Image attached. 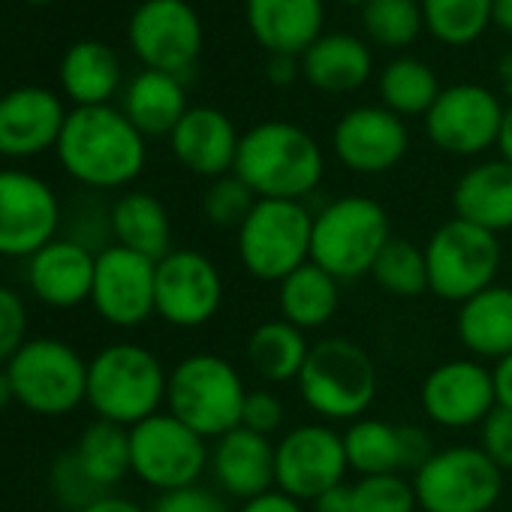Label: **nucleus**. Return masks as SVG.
Here are the masks:
<instances>
[{
	"label": "nucleus",
	"mask_w": 512,
	"mask_h": 512,
	"mask_svg": "<svg viewBox=\"0 0 512 512\" xmlns=\"http://www.w3.org/2000/svg\"><path fill=\"white\" fill-rule=\"evenodd\" d=\"M64 172L91 190H121L145 169V136L112 106H76L58 139Z\"/></svg>",
	"instance_id": "f257e3e1"
},
{
	"label": "nucleus",
	"mask_w": 512,
	"mask_h": 512,
	"mask_svg": "<svg viewBox=\"0 0 512 512\" xmlns=\"http://www.w3.org/2000/svg\"><path fill=\"white\" fill-rule=\"evenodd\" d=\"M256 199L305 202L326 172V157L317 139L290 121H263L250 127L238 142L232 169Z\"/></svg>",
	"instance_id": "f03ea898"
},
{
	"label": "nucleus",
	"mask_w": 512,
	"mask_h": 512,
	"mask_svg": "<svg viewBox=\"0 0 512 512\" xmlns=\"http://www.w3.org/2000/svg\"><path fill=\"white\" fill-rule=\"evenodd\" d=\"M169 371L142 344L118 341L88 362V407L97 419L133 428L166 407Z\"/></svg>",
	"instance_id": "7ed1b4c3"
},
{
	"label": "nucleus",
	"mask_w": 512,
	"mask_h": 512,
	"mask_svg": "<svg viewBox=\"0 0 512 512\" xmlns=\"http://www.w3.org/2000/svg\"><path fill=\"white\" fill-rule=\"evenodd\" d=\"M305 407L329 425L368 416L377 401V365L368 350L350 338H323L311 344L308 362L296 380Z\"/></svg>",
	"instance_id": "20e7f679"
},
{
	"label": "nucleus",
	"mask_w": 512,
	"mask_h": 512,
	"mask_svg": "<svg viewBox=\"0 0 512 512\" xmlns=\"http://www.w3.org/2000/svg\"><path fill=\"white\" fill-rule=\"evenodd\" d=\"M392 238L386 208L362 193L326 202L314 214L311 263L335 275L341 284L371 275L374 260Z\"/></svg>",
	"instance_id": "39448f33"
},
{
	"label": "nucleus",
	"mask_w": 512,
	"mask_h": 512,
	"mask_svg": "<svg viewBox=\"0 0 512 512\" xmlns=\"http://www.w3.org/2000/svg\"><path fill=\"white\" fill-rule=\"evenodd\" d=\"M241 371L217 353H190L169 371L166 410L205 440H217L241 425L247 398Z\"/></svg>",
	"instance_id": "423d86ee"
},
{
	"label": "nucleus",
	"mask_w": 512,
	"mask_h": 512,
	"mask_svg": "<svg viewBox=\"0 0 512 512\" xmlns=\"http://www.w3.org/2000/svg\"><path fill=\"white\" fill-rule=\"evenodd\" d=\"M314 214L296 199H256L253 211L235 232L244 272L263 284H281L311 263Z\"/></svg>",
	"instance_id": "0eeeda50"
},
{
	"label": "nucleus",
	"mask_w": 512,
	"mask_h": 512,
	"mask_svg": "<svg viewBox=\"0 0 512 512\" xmlns=\"http://www.w3.org/2000/svg\"><path fill=\"white\" fill-rule=\"evenodd\" d=\"M4 368L10 374L16 404L28 413L55 419L88 401V362L61 338H28V344Z\"/></svg>",
	"instance_id": "6e6552de"
},
{
	"label": "nucleus",
	"mask_w": 512,
	"mask_h": 512,
	"mask_svg": "<svg viewBox=\"0 0 512 512\" xmlns=\"http://www.w3.org/2000/svg\"><path fill=\"white\" fill-rule=\"evenodd\" d=\"M500 260V238L461 217L440 223L425 241L428 287L443 302L461 305L497 284Z\"/></svg>",
	"instance_id": "1a4fd4ad"
},
{
	"label": "nucleus",
	"mask_w": 512,
	"mask_h": 512,
	"mask_svg": "<svg viewBox=\"0 0 512 512\" xmlns=\"http://www.w3.org/2000/svg\"><path fill=\"white\" fill-rule=\"evenodd\" d=\"M413 491L422 512H491L503 494V470L479 443H455L413 473Z\"/></svg>",
	"instance_id": "9d476101"
},
{
	"label": "nucleus",
	"mask_w": 512,
	"mask_h": 512,
	"mask_svg": "<svg viewBox=\"0 0 512 512\" xmlns=\"http://www.w3.org/2000/svg\"><path fill=\"white\" fill-rule=\"evenodd\" d=\"M211 446L169 410L130 428V473L157 494L199 485Z\"/></svg>",
	"instance_id": "9b49d317"
},
{
	"label": "nucleus",
	"mask_w": 512,
	"mask_h": 512,
	"mask_svg": "<svg viewBox=\"0 0 512 512\" xmlns=\"http://www.w3.org/2000/svg\"><path fill=\"white\" fill-rule=\"evenodd\" d=\"M347 473L344 434L329 422H302L275 443V488L302 503H314L329 488L347 482Z\"/></svg>",
	"instance_id": "f8f14e48"
},
{
	"label": "nucleus",
	"mask_w": 512,
	"mask_h": 512,
	"mask_svg": "<svg viewBox=\"0 0 512 512\" xmlns=\"http://www.w3.org/2000/svg\"><path fill=\"white\" fill-rule=\"evenodd\" d=\"M64 208L49 181L25 169H0V256L31 260L61 235Z\"/></svg>",
	"instance_id": "ddd939ff"
},
{
	"label": "nucleus",
	"mask_w": 512,
	"mask_h": 512,
	"mask_svg": "<svg viewBox=\"0 0 512 512\" xmlns=\"http://www.w3.org/2000/svg\"><path fill=\"white\" fill-rule=\"evenodd\" d=\"M223 308V275L205 253L175 247L157 263L154 314L172 329H202Z\"/></svg>",
	"instance_id": "4468645a"
},
{
	"label": "nucleus",
	"mask_w": 512,
	"mask_h": 512,
	"mask_svg": "<svg viewBox=\"0 0 512 512\" xmlns=\"http://www.w3.org/2000/svg\"><path fill=\"white\" fill-rule=\"evenodd\" d=\"M506 106L482 85L443 88L425 115V136L452 157H479L497 145Z\"/></svg>",
	"instance_id": "2eb2a0df"
},
{
	"label": "nucleus",
	"mask_w": 512,
	"mask_h": 512,
	"mask_svg": "<svg viewBox=\"0 0 512 512\" xmlns=\"http://www.w3.org/2000/svg\"><path fill=\"white\" fill-rule=\"evenodd\" d=\"M130 46L145 70L187 76L202 52V22L184 0H145L127 28Z\"/></svg>",
	"instance_id": "dca6fc26"
},
{
	"label": "nucleus",
	"mask_w": 512,
	"mask_h": 512,
	"mask_svg": "<svg viewBox=\"0 0 512 512\" xmlns=\"http://www.w3.org/2000/svg\"><path fill=\"white\" fill-rule=\"evenodd\" d=\"M419 404L425 419L437 428H479L497 407L494 374L485 362L473 356L446 359L425 374Z\"/></svg>",
	"instance_id": "f3484780"
},
{
	"label": "nucleus",
	"mask_w": 512,
	"mask_h": 512,
	"mask_svg": "<svg viewBox=\"0 0 512 512\" xmlns=\"http://www.w3.org/2000/svg\"><path fill=\"white\" fill-rule=\"evenodd\" d=\"M157 263L121 244L97 250L91 305L97 317L115 329H139L154 314Z\"/></svg>",
	"instance_id": "a211bd4d"
},
{
	"label": "nucleus",
	"mask_w": 512,
	"mask_h": 512,
	"mask_svg": "<svg viewBox=\"0 0 512 512\" xmlns=\"http://www.w3.org/2000/svg\"><path fill=\"white\" fill-rule=\"evenodd\" d=\"M332 148L341 166L359 175H383L395 169L407 148L410 133L404 118L386 106H356L335 124Z\"/></svg>",
	"instance_id": "6ab92c4d"
},
{
	"label": "nucleus",
	"mask_w": 512,
	"mask_h": 512,
	"mask_svg": "<svg viewBox=\"0 0 512 512\" xmlns=\"http://www.w3.org/2000/svg\"><path fill=\"white\" fill-rule=\"evenodd\" d=\"M341 434H344L350 470H356L359 476L404 473V470L416 473L437 452L425 428L395 425L374 416H362L350 422Z\"/></svg>",
	"instance_id": "aec40b11"
},
{
	"label": "nucleus",
	"mask_w": 512,
	"mask_h": 512,
	"mask_svg": "<svg viewBox=\"0 0 512 512\" xmlns=\"http://www.w3.org/2000/svg\"><path fill=\"white\" fill-rule=\"evenodd\" d=\"M94 269H97V253L67 235H58L43 250H37L25 278L28 290L37 302L55 311H73L85 302H91L94 290Z\"/></svg>",
	"instance_id": "412c9836"
},
{
	"label": "nucleus",
	"mask_w": 512,
	"mask_h": 512,
	"mask_svg": "<svg viewBox=\"0 0 512 512\" xmlns=\"http://www.w3.org/2000/svg\"><path fill=\"white\" fill-rule=\"evenodd\" d=\"M64 103L46 88H16L0 97V154L25 160L49 148H58L61 130L67 124Z\"/></svg>",
	"instance_id": "4be33fe9"
},
{
	"label": "nucleus",
	"mask_w": 512,
	"mask_h": 512,
	"mask_svg": "<svg viewBox=\"0 0 512 512\" xmlns=\"http://www.w3.org/2000/svg\"><path fill=\"white\" fill-rule=\"evenodd\" d=\"M175 160L199 178H223L235 169L238 130L214 106H193L169 136Z\"/></svg>",
	"instance_id": "5701e85b"
},
{
	"label": "nucleus",
	"mask_w": 512,
	"mask_h": 512,
	"mask_svg": "<svg viewBox=\"0 0 512 512\" xmlns=\"http://www.w3.org/2000/svg\"><path fill=\"white\" fill-rule=\"evenodd\" d=\"M208 470L223 494L250 500L275 488V443L247 428H232L211 443Z\"/></svg>",
	"instance_id": "b1692460"
},
{
	"label": "nucleus",
	"mask_w": 512,
	"mask_h": 512,
	"mask_svg": "<svg viewBox=\"0 0 512 512\" xmlns=\"http://www.w3.org/2000/svg\"><path fill=\"white\" fill-rule=\"evenodd\" d=\"M247 28L272 55H305L323 37V0H247Z\"/></svg>",
	"instance_id": "393cba45"
},
{
	"label": "nucleus",
	"mask_w": 512,
	"mask_h": 512,
	"mask_svg": "<svg viewBox=\"0 0 512 512\" xmlns=\"http://www.w3.org/2000/svg\"><path fill=\"white\" fill-rule=\"evenodd\" d=\"M455 217L494 235L512 229V163L503 157L473 163L452 187Z\"/></svg>",
	"instance_id": "a878e982"
},
{
	"label": "nucleus",
	"mask_w": 512,
	"mask_h": 512,
	"mask_svg": "<svg viewBox=\"0 0 512 512\" xmlns=\"http://www.w3.org/2000/svg\"><path fill=\"white\" fill-rule=\"evenodd\" d=\"M455 335L479 362H500L512 356V287L491 284L461 302L455 314Z\"/></svg>",
	"instance_id": "bb28decb"
},
{
	"label": "nucleus",
	"mask_w": 512,
	"mask_h": 512,
	"mask_svg": "<svg viewBox=\"0 0 512 512\" xmlns=\"http://www.w3.org/2000/svg\"><path fill=\"white\" fill-rule=\"evenodd\" d=\"M109 232L112 241L142 253L148 260L160 263L166 253H172V220L166 205L145 190L121 193L109 208Z\"/></svg>",
	"instance_id": "cd10ccee"
},
{
	"label": "nucleus",
	"mask_w": 512,
	"mask_h": 512,
	"mask_svg": "<svg viewBox=\"0 0 512 512\" xmlns=\"http://www.w3.org/2000/svg\"><path fill=\"white\" fill-rule=\"evenodd\" d=\"M371 49L353 34H326L302 55V76L323 94L359 91L371 76Z\"/></svg>",
	"instance_id": "c85d7f7f"
},
{
	"label": "nucleus",
	"mask_w": 512,
	"mask_h": 512,
	"mask_svg": "<svg viewBox=\"0 0 512 512\" xmlns=\"http://www.w3.org/2000/svg\"><path fill=\"white\" fill-rule=\"evenodd\" d=\"M308 353H311L308 332L290 326L281 317L260 323L247 335L244 344V359L250 371L272 386L296 383L308 362Z\"/></svg>",
	"instance_id": "c756f323"
},
{
	"label": "nucleus",
	"mask_w": 512,
	"mask_h": 512,
	"mask_svg": "<svg viewBox=\"0 0 512 512\" xmlns=\"http://www.w3.org/2000/svg\"><path fill=\"white\" fill-rule=\"evenodd\" d=\"M187 94L178 76L160 70H142L124 94V115L130 124L148 136H172L178 121L187 115Z\"/></svg>",
	"instance_id": "7c9ffc66"
},
{
	"label": "nucleus",
	"mask_w": 512,
	"mask_h": 512,
	"mask_svg": "<svg viewBox=\"0 0 512 512\" xmlns=\"http://www.w3.org/2000/svg\"><path fill=\"white\" fill-rule=\"evenodd\" d=\"M338 308L341 281L317 263H305L278 284V314L302 332L326 329L335 320Z\"/></svg>",
	"instance_id": "2f4dec72"
},
{
	"label": "nucleus",
	"mask_w": 512,
	"mask_h": 512,
	"mask_svg": "<svg viewBox=\"0 0 512 512\" xmlns=\"http://www.w3.org/2000/svg\"><path fill=\"white\" fill-rule=\"evenodd\" d=\"M61 85L76 106H109L121 85L118 55L97 40L76 43L61 61Z\"/></svg>",
	"instance_id": "473e14b6"
},
{
	"label": "nucleus",
	"mask_w": 512,
	"mask_h": 512,
	"mask_svg": "<svg viewBox=\"0 0 512 512\" xmlns=\"http://www.w3.org/2000/svg\"><path fill=\"white\" fill-rule=\"evenodd\" d=\"M76 461L82 470L109 494L127 473H130V428L94 419L73 446Z\"/></svg>",
	"instance_id": "72a5a7b5"
},
{
	"label": "nucleus",
	"mask_w": 512,
	"mask_h": 512,
	"mask_svg": "<svg viewBox=\"0 0 512 512\" xmlns=\"http://www.w3.org/2000/svg\"><path fill=\"white\" fill-rule=\"evenodd\" d=\"M440 82L437 73L419 61V58H395L386 64L380 73V100L389 112L398 118H413V115H428L434 100L440 97Z\"/></svg>",
	"instance_id": "f704fd0d"
},
{
	"label": "nucleus",
	"mask_w": 512,
	"mask_h": 512,
	"mask_svg": "<svg viewBox=\"0 0 512 512\" xmlns=\"http://www.w3.org/2000/svg\"><path fill=\"white\" fill-rule=\"evenodd\" d=\"M371 278L392 299H419L422 293H431L425 247L392 235L374 260Z\"/></svg>",
	"instance_id": "c9c22d12"
},
{
	"label": "nucleus",
	"mask_w": 512,
	"mask_h": 512,
	"mask_svg": "<svg viewBox=\"0 0 512 512\" xmlns=\"http://www.w3.org/2000/svg\"><path fill=\"white\" fill-rule=\"evenodd\" d=\"M425 28L443 46H470L491 25L494 0H419Z\"/></svg>",
	"instance_id": "e433bc0d"
},
{
	"label": "nucleus",
	"mask_w": 512,
	"mask_h": 512,
	"mask_svg": "<svg viewBox=\"0 0 512 512\" xmlns=\"http://www.w3.org/2000/svg\"><path fill=\"white\" fill-rule=\"evenodd\" d=\"M419 0H368L362 7V28L371 43L383 49H407L422 31Z\"/></svg>",
	"instance_id": "4c0bfd02"
},
{
	"label": "nucleus",
	"mask_w": 512,
	"mask_h": 512,
	"mask_svg": "<svg viewBox=\"0 0 512 512\" xmlns=\"http://www.w3.org/2000/svg\"><path fill=\"white\" fill-rule=\"evenodd\" d=\"M413 479L404 473L359 476L353 482V512H416Z\"/></svg>",
	"instance_id": "58836bf2"
},
{
	"label": "nucleus",
	"mask_w": 512,
	"mask_h": 512,
	"mask_svg": "<svg viewBox=\"0 0 512 512\" xmlns=\"http://www.w3.org/2000/svg\"><path fill=\"white\" fill-rule=\"evenodd\" d=\"M253 205H256L253 190L235 172L214 178L202 196V214L214 229H235L238 232V226L247 220Z\"/></svg>",
	"instance_id": "ea45409f"
},
{
	"label": "nucleus",
	"mask_w": 512,
	"mask_h": 512,
	"mask_svg": "<svg viewBox=\"0 0 512 512\" xmlns=\"http://www.w3.org/2000/svg\"><path fill=\"white\" fill-rule=\"evenodd\" d=\"M52 491L58 497L61 506L73 509V512H82L85 506H91L94 500H100L106 491L82 470V464L76 461L73 449L58 455L55 464H52Z\"/></svg>",
	"instance_id": "a19ab883"
},
{
	"label": "nucleus",
	"mask_w": 512,
	"mask_h": 512,
	"mask_svg": "<svg viewBox=\"0 0 512 512\" xmlns=\"http://www.w3.org/2000/svg\"><path fill=\"white\" fill-rule=\"evenodd\" d=\"M28 344V305L22 293L0 284V365Z\"/></svg>",
	"instance_id": "79ce46f5"
},
{
	"label": "nucleus",
	"mask_w": 512,
	"mask_h": 512,
	"mask_svg": "<svg viewBox=\"0 0 512 512\" xmlns=\"http://www.w3.org/2000/svg\"><path fill=\"white\" fill-rule=\"evenodd\" d=\"M287 422V407L272 389H250L241 410V428L263 437H275Z\"/></svg>",
	"instance_id": "37998d69"
},
{
	"label": "nucleus",
	"mask_w": 512,
	"mask_h": 512,
	"mask_svg": "<svg viewBox=\"0 0 512 512\" xmlns=\"http://www.w3.org/2000/svg\"><path fill=\"white\" fill-rule=\"evenodd\" d=\"M479 449L503 473L512 470V410L494 407V413L479 425Z\"/></svg>",
	"instance_id": "c03bdc74"
},
{
	"label": "nucleus",
	"mask_w": 512,
	"mask_h": 512,
	"mask_svg": "<svg viewBox=\"0 0 512 512\" xmlns=\"http://www.w3.org/2000/svg\"><path fill=\"white\" fill-rule=\"evenodd\" d=\"M148 512H229L223 497L205 485H187L166 494H157Z\"/></svg>",
	"instance_id": "a18cd8bd"
},
{
	"label": "nucleus",
	"mask_w": 512,
	"mask_h": 512,
	"mask_svg": "<svg viewBox=\"0 0 512 512\" xmlns=\"http://www.w3.org/2000/svg\"><path fill=\"white\" fill-rule=\"evenodd\" d=\"M238 512H308V506L302 500H296L293 494L272 488L266 494H256L250 500H241Z\"/></svg>",
	"instance_id": "49530a36"
},
{
	"label": "nucleus",
	"mask_w": 512,
	"mask_h": 512,
	"mask_svg": "<svg viewBox=\"0 0 512 512\" xmlns=\"http://www.w3.org/2000/svg\"><path fill=\"white\" fill-rule=\"evenodd\" d=\"M266 76H269V82L275 88H287L302 76V61L296 55H272L269 67H266Z\"/></svg>",
	"instance_id": "de8ad7c7"
},
{
	"label": "nucleus",
	"mask_w": 512,
	"mask_h": 512,
	"mask_svg": "<svg viewBox=\"0 0 512 512\" xmlns=\"http://www.w3.org/2000/svg\"><path fill=\"white\" fill-rule=\"evenodd\" d=\"M314 512H353V482H341L314 500Z\"/></svg>",
	"instance_id": "09e8293b"
},
{
	"label": "nucleus",
	"mask_w": 512,
	"mask_h": 512,
	"mask_svg": "<svg viewBox=\"0 0 512 512\" xmlns=\"http://www.w3.org/2000/svg\"><path fill=\"white\" fill-rule=\"evenodd\" d=\"M494 374V392H497V407L512 410V356L494 362L491 368Z\"/></svg>",
	"instance_id": "8fccbe9b"
},
{
	"label": "nucleus",
	"mask_w": 512,
	"mask_h": 512,
	"mask_svg": "<svg viewBox=\"0 0 512 512\" xmlns=\"http://www.w3.org/2000/svg\"><path fill=\"white\" fill-rule=\"evenodd\" d=\"M82 512H148L145 506H139L136 500L130 497H121V494H103L100 500H94L91 506H85Z\"/></svg>",
	"instance_id": "3c124183"
},
{
	"label": "nucleus",
	"mask_w": 512,
	"mask_h": 512,
	"mask_svg": "<svg viewBox=\"0 0 512 512\" xmlns=\"http://www.w3.org/2000/svg\"><path fill=\"white\" fill-rule=\"evenodd\" d=\"M497 151L506 163H512V103L503 112V127H500V139H497Z\"/></svg>",
	"instance_id": "603ef678"
},
{
	"label": "nucleus",
	"mask_w": 512,
	"mask_h": 512,
	"mask_svg": "<svg viewBox=\"0 0 512 512\" xmlns=\"http://www.w3.org/2000/svg\"><path fill=\"white\" fill-rule=\"evenodd\" d=\"M491 22L512 37V0H494V7H491Z\"/></svg>",
	"instance_id": "864d4df0"
},
{
	"label": "nucleus",
	"mask_w": 512,
	"mask_h": 512,
	"mask_svg": "<svg viewBox=\"0 0 512 512\" xmlns=\"http://www.w3.org/2000/svg\"><path fill=\"white\" fill-rule=\"evenodd\" d=\"M497 82H500L503 94L512 97V52H506V55L500 58V64H497Z\"/></svg>",
	"instance_id": "5fc2aeb1"
},
{
	"label": "nucleus",
	"mask_w": 512,
	"mask_h": 512,
	"mask_svg": "<svg viewBox=\"0 0 512 512\" xmlns=\"http://www.w3.org/2000/svg\"><path fill=\"white\" fill-rule=\"evenodd\" d=\"M16 398H13V383H10V374H7V368L0 365V413H4L10 404H13Z\"/></svg>",
	"instance_id": "6e6d98bb"
},
{
	"label": "nucleus",
	"mask_w": 512,
	"mask_h": 512,
	"mask_svg": "<svg viewBox=\"0 0 512 512\" xmlns=\"http://www.w3.org/2000/svg\"><path fill=\"white\" fill-rule=\"evenodd\" d=\"M341 4H350V7H365L368 0H341Z\"/></svg>",
	"instance_id": "4d7b16f0"
},
{
	"label": "nucleus",
	"mask_w": 512,
	"mask_h": 512,
	"mask_svg": "<svg viewBox=\"0 0 512 512\" xmlns=\"http://www.w3.org/2000/svg\"><path fill=\"white\" fill-rule=\"evenodd\" d=\"M28 4H52V0H28Z\"/></svg>",
	"instance_id": "13d9d810"
}]
</instances>
